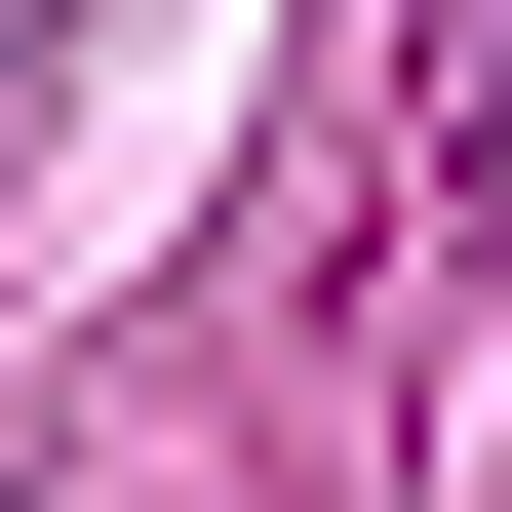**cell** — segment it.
Here are the masks:
<instances>
[{
	"instance_id": "1",
	"label": "cell",
	"mask_w": 512,
	"mask_h": 512,
	"mask_svg": "<svg viewBox=\"0 0 512 512\" xmlns=\"http://www.w3.org/2000/svg\"><path fill=\"white\" fill-rule=\"evenodd\" d=\"M434 197H512V0H473V119H434Z\"/></svg>"
},
{
	"instance_id": "2",
	"label": "cell",
	"mask_w": 512,
	"mask_h": 512,
	"mask_svg": "<svg viewBox=\"0 0 512 512\" xmlns=\"http://www.w3.org/2000/svg\"><path fill=\"white\" fill-rule=\"evenodd\" d=\"M40 40H79V0H0V119H40Z\"/></svg>"
}]
</instances>
